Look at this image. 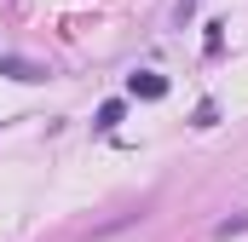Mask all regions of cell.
<instances>
[{"mask_svg": "<svg viewBox=\"0 0 248 242\" xmlns=\"http://www.w3.org/2000/svg\"><path fill=\"white\" fill-rule=\"evenodd\" d=\"M214 121H219V104H214V98H208V104H196V116H190V127H214Z\"/></svg>", "mask_w": 248, "mask_h": 242, "instance_id": "obj_5", "label": "cell"}, {"mask_svg": "<svg viewBox=\"0 0 248 242\" xmlns=\"http://www.w3.org/2000/svg\"><path fill=\"white\" fill-rule=\"evenodd\" d=\"M202 46H208V58H214V52H219V46H225V23H219V17H214V23H208V35H202Z\"/></svg>", "mask_w": 248, "mask_h": 242, "instance_id": "obj_4", "label": "cell"}, {"mask_svg": "<svg viewBox=\"0 0 248 242\" xmlns=\"http://www.w3.org/2000/svg\"><path fill=\"white\" fill-rule=\"evenodd\" d=\"M122 98H110V104H98V116H93V127H98V133H110V127H116V121H122Z\"/></svg>", "mask_w": 248, "mask_h": 242, "instance_id": "obj_3", "label": "cell"}, {"mask_svg": "<svg viewBox=\"0 0 248 242\" xmlns=\"http://www.w3.org/2000/svg\"><path fill=\"white\" fill-rule=\"evenodd\" d=\"M168 92V75H156V69H133L127 75V98H162Z\"/></svg>", "mask_w": 248, "mask_h": 242, "instance_id": "obj_1", "label": "cell"}, {"mask_svg": "<svg viewBox=\"0 0 248 242\" xmlns=\"http://www.w3.org/2000/svg\"><path fill=\"white\" fill-rule=\"evenodd\" d=\"M0 75H6V81H46V69L29 63V58H0Z\"/></svg>", "mask_w": 248, "mask_h": 242, "instance_id": "obj_2", "label": "cell"}]
</instances>
